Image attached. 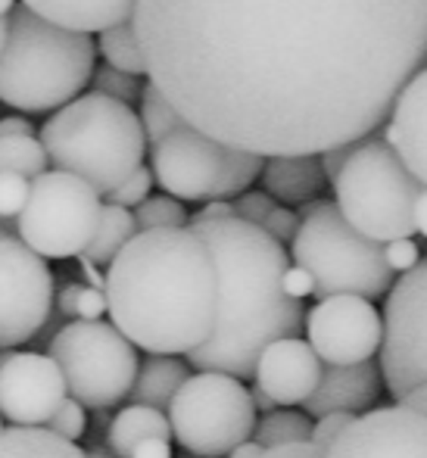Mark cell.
Wrapping results in <instances>:
<instances>
[{"label":"cell","instance_id":"1","mask_svg":"<svg viewBox=\"0 0 427 458\" xmlns=\"http://www.w3.org/2000/svg\"><path fill=\"white\" fill-rule=\"evenodd\" d=\"M150 85L253 157L371 138L427 66V0H134Z\"/></svg>","mask_w":427,"mask_h":458},{"label":"cell","instance_id":"2","mask_svg":"<svg viewBox=\"0 0 427 458\" xmlns=\"http://www.w3.org/2000/svg\"><path fill=\"white\" fill-rule=\"evenodd\" d=\"M103 296L113 327L132 346L187 356L216 325V262L191 228L138 231L109 262Z\"/></svg>","mask_w":427,"mask_h":458},{"label":"cell","instance_id":"3","mask_svg":"<svg viewBox=\"0 0 427 458\" xmlns=\"http://www.w3.org/2000/svg\"><path fill=\"white\" fill-rule=\"evenodd\" d=\"M187 228L206 243L218 281L216 325L203 346L187 352V365L250 380L265 346L300 337L306 327V309L281 284L290 256L262 228L241 218L191 222Z\"/></svg>","mask_w":427,"mask_h":458},{"label":"cell","instance_id":"4","mask_svg":"<svg viewBox=\"0 0 427 458\" xmlns=\"http://www.w3.org/2000/svg\"><path fill=\"white\" fill-rule=\"evenodd\" d=\"M90 35L50 25L16 4L0 47V103L19 113H56L81 97L94 75Z\"/></svg>","mask_w":427,"mask_h":458},{"label":"cell","instance_id":"5","mask_svg":"<svg viewBox=\"0 0 427 458\" xmlns=\"http://www.w3.org/2000/svg\"><path fill=\"white\" fill-rule=\"evenodd\" d=\"M38 140L56 172L81 178L97 197H109L147 153L138 113L103 94H81L56 109Z\"/></svg>","mask_w":427,"mask_h":458},{"label":"cell","instance_id":"6","mask_svg":"<svg viewBox=\"0 0 427 458\" xmlns=\"http://www.w3.org/2000/svg\"><path fill=\"white\" fill-rule=\"evenodd\" d=\"M300 228L290 241V266L309 272L315 284V296H359L380 300L393 287V272L384 262V247L346 225L334 199L303 203Z\"/></svg>","mask_w":427,"mask_h":458},{"label":"cell","instance_id":"7","mask_svg":"<svg viewBox=\"0 0 427 458\" xmlns=\"http://www.w3.org/2000/svg\"><path fill=\"white\" fill-rule=\"evenodd\" d=\"M334 206L353 231L374 243H390L415 234L418 178L399 163L384 138H362L334 178Z\"/></svg>","mask_w":427,"mask_h":458},{"label":"cell","instance_id":"8","mask_svg":"<svg viewBox=\"0 0 427 458\" xmlns=\"http://www.w3.org/2000/svg\"><path fill=\"white\" fill-rule=\"evenodd\" d=\"M262 157L218 144L191 125H181L157 147H150L153 182L178 203H231L262 175Z\"/></svg>","mask_w":427,"mask_h":458},{"label":"cell","instance_id":"9","mask_svg":"<svg viewBox=\"0 0 427 458\" xmlns=\"http://www.w3.org/2000/svg\"><path fill=\"white\" fill-rule=\"evenodd\" d=\"M44 356L60 368L66 396L94 411L119 405L138 377L134 346L107 321H69L50 337Z\"/></svg>","mask_w":427,"mask_h":458},{"label":"cell","instance_id":"10","mask_svg":"<svg viewBox=\"0 0 427 458\" xmlns=\"http://www.w3.org/2000/svg\"><path fill=\"white\" fill-rule=\"evenodd\" d=\"M166 411L172 440L197 458H225L256 428L250 390L237 377L216 371L191 374Z\"/></svg>","mask_w":427,"mask_h":458},{"label":"cell","instance_id":"11","mask_svg":"<svg viewBox=\"0 0 427 458\" xmlns=\"http://www.w3.org/2000/svg\"><path fill=\"white\" fill-rule=\"evenodd\" d=\"M100 209V197L81 178L56 169L44 172L29 184L16 237L41 259H73L85 253Z\"/></svg>","mask_w":427,"mask_h":458},{"label":"cell","instance_id":"12","mask_svg":"<svg viewBox=\"0 0 427 458\" xmlns=\"http://www.w3.org/2000/svg\"><path fill=\"white\" fill-rule=\"evenodd\" d=\"M380 380L397 403L427 386V256L387 290Z\"/></svg>","mask_w":427,"mask_h":458},{"label":"cell","instance_id":"13","mask_svg":"<svg viewBox=\"0 0 427 458\" xmlns=\"http://www.w3.org/2000/svg\"><path fill=\"white\" fill-rule=\"evenodd\" d=\"M54 312V275L16 234H0V352L44 331Z\"/></svg>","mask_w":427,"mask_h":458},{"label":"cell","instance_id":"14","mask_svg":"<svg viewBox=\"0 0 427 458\" xmlns=\"http://www.w3.org/2000/svg\"><path fill=\"white\" fill-rule=\"evenodd\" d=\"M306 337L319 362L362 365L371 362L384 340L380 312L359 296H328L306 315Z\"/></svg>","mask_w":427,"mask_h":458},{"label":"cell","instance_id":"15","mask_svg":"<svg viewBox=\"0 0 427 458\" xmlns=\"http://www.w3.org/2000/svg\"><path fill=\"white\" fill-rule=\"evenodd\" d=\"M325 458H427V415L406 403L368 409L325 449Z\"/></svg>","mask_w":427,"mask_h":458},{"label":"cell","instance_id":"16","mask_svg":"<svg viewBox=\"0 0 427 458\" xmlns=\"http://www.w3.org/2000/svg\"><path fill=\"white\" fill-rule=\"evenodd\" d=\"M66 399L60 368L44 352H0V418L41 428Z\"/></svg>","mask_w":427,"mask_h":458},{"label":"cell","instance_id":"17","mask_svg":"<svg viewBox=\"0 0 427 458\" xmlns=\"http://www.w3.org/2000/svg\"><path fill=\"white\" fill-rule=\"evenodd\" d=\"M253 377L256 390H262L275 405H300L319 386L321 362L306 340H275L262 350Z\"/></svg>","mask_w":427,"mask_h":458},{"label":"cell","instance_id":"18","mask_svg":"<svg viewBox=\"0 0 427 458\" xmlns=\"http://www.w3.org/2000/svg\"><path fill=\"white\" fill-rule=\"evenodd\" d=\"M384 140L418 184L427 187V66L418 69L393 100L384 122Z\"/></svg>","mask_w":427,"mask_h":458},{"label":"cell","instance_id":"19","mask_svg":"<svg viewBox=\"0 0 427 458\" xmlns=\"http://www.w3.org/2000/svg\"><path fill=\"white\" fill-rule=\"evenodd\" d=\"M380 368L374 362L362 365H328L321 368V380L312 396L303 403V415H365L380 396Z\"/></svg>","mask_w":427,"mask_h":458},{"label":"cell","instance_id":"20","mask_svg":"<svg viewBox=\"0 0 427 458\" xmlns=\"http://www.w3.org/2000/svg\"><path fill=\"white\" fill-rule=\"evenodd\" d=\"M35 16L69 31H107L113 25L132 22L134 0H22Z\"/></svg>","mask_w":427,"mask_h":458},{"label":"cell","instance_id":"21","mask_svg":"<svg viewBox=\"0 0 427 458\" xmlns=\"http://www.w3.org/2000/svg\"><path fill=\"white\" fill-rule=\"evenodd\" d=\"M262 187L275 203L303 206L319 199L328 184L319 157H271L262 163Z\"/></svg>","mask_w":427,"mask_h":458},{"label":"cell","instance_id":"22","mask_svg":"<svg viewBox=\"0 0 427 458\" xmlns=\"http://www.w3.org/2000/svg\"><path fill=\"white\" fill-rule=\"evenodd\" d=\"M191 377V365L175 356H147L138 365V377L132 386V405H147V409H169L175 393Z\"/></svg>","mask_w":427,"mask_h":458},{"label":"cell","instance_id":"23","mask_svg":"<svg viewBox=\"0 0 427 458\" xmlns=\"http://www.w3.org/2000/svg\"><path fill=\"white\" fill-rule=\"evenodd\" d=\"M172 440L169 418L157 409H147V405H125L119 415L109 421L107 443L109 453L115 458H132L134 446L144 440Z\"/></svg>","mask_w":427,"mask_h":458},{"label":"cell","instance_id":"24","mask_svg":"<svg viewBox=\"0 0 427 458\" xmlns=\"http://www.w3.org/2000/svg\"><path fill=\"white\" fill-rule=\"evenodd\" d=\"M134 234H138V228H134L132 212L122 209V206H109L107 203L100 209L97 228H94L85 253H81L79 259L88 262V266H94V268H109V262L119 256V250L125 247Z\"/></svg>","mask_w":427,"mask_h":458},{"label":"cell","instance_id":"25","mask_svg":"<svg viewBox=\"0 0 427 458\" xmlns=\"http://www.w3.org/2000/svg\"><path fill=\"white\" fill-rule=\"evenodd\" d=\"M0 458H85V453L44 428H10L0 434Z\"/></svg>","mask_w":427,"mask_h":458},{"label":"cell","instance_id":"26","mask_svg":"<svg viewBox=\"0 0 427 458\" xmlns=\"http://www.w3.org/2000/svg\"><path fill=\"white\" fill-rule=\"evenodd\" d=\"M309 434H312V418L309 415L294 409H275L259 418L250 440H256L262 449H275L290 446V443H309Z\"/></svg>","mask_w":427,"mask_h":458},{"label":"cell","instance_id":"27","mask_svg":"<svg viewBox=\"0 0 427 458\" xmlns=\"http://www.w3.org/2000/svg\"><path fill=\"white\" fill-rule=\"evenodd\" d=\"M94 47H97V54L107 60L109 69H119V72L134 75V79L147 75L144 56H141L132 22H122V25H113V29L100 31V41H94Z\"/></svg>","mask_w":427,"mask_h":458},{"label":"cell","instance_id":"28","mask_svg":"<svg viewBox=\"0 0 427 458\" xmlns=\"http://www.w3.org/2000/svg\"><path fill=\"white\" fill-rule=\"evenodd\" d=\"M44 172H47V153L35 134L0 140V175H19L35 182Z\"/></svg>","mask_w":427,"mask_h":458},{"label":"cell","instance_id":"29","mask_svg":"<svg viewBox=\"0 0 427 458\" xmlns=\"http://www.w3.org/2000/svg\"><path fill=\"white\" fill-rule=\"evenodd\" d=\"M141 128H144V138L150 147H157L163 138H169L172 131H178L181 125H187L178 113L172 109V103L166 100L157 88L147 81L144 91H141Z\"/></svg>","mask_w":427,"mask_h":458},{"label":"cell","instance_id":"30","mask_svg":"<svg viewBox=\"0 0 427 458\" xmlns=\"http://www.w3.org/2000/svg\"><path fill=\"white\" fill-rule=\"evenodd\" d=\"M134 216V228L138 231H169V228H187V212L178 199L157 193V197H147Z\"/></svg>","mask_w":427,"mask_h":458},{"label":"cell","instance_id":"31","mask_svg":"<svg viewBox=\"0 0 427 458\" xmlns=\"http://www.w3.org/2000/svg\"><path fill=\"white\" fill-rule=\"evenodd\" d=\"M90 81H94V94H103V97H109V100H119V103H125V106L138 103L141 100V91H144L141 79L119 72V69H109V66L94 69Z\"/></svg>","mask_w":427,"mask_h":458},{"label":"cell","instance_id":"32","mask_svg":"<svg viewBox=\"0 0 427 458\" xmlns=\"http://www.w3.org/2000/svg\"><path fill=\"white\" fill-rule=\"evenodd\" d=\"M47 430L50 434H56L60 440L66 443H75L85 437L88 430V415H85V405H79L75 399H63L60 409L54 411V418L47 421Z\"/></svg>","mask_w":427,"mask_h":458},{"label":"cell","instance_id":"33","mask_svg":"<svg viewBox=\"0 0 427 458\" xmlns=\"http://www.w3.org/2000/svg\"><path fill=\"white\" fill-rule=\"evenodd\" d=\"M150 191H153V175H150V169H144V165H141V169H134L125 182L109 193L107 203L109 206H122V209L132 212V209H138L147 197H150Z\"/></svg>","mask_w":427,"mask_h":458},{"label":"cell","instance_id":"34","mask_svg":"<svg viewBox=\"0 0 427 458\" xmlns=\"http://www.w3.org/2000/svg\"><path fill=\"white\" fill-rule=\"evenodd\" d=\"M231 206H235V218L262 228V222L269 218V212L275 209L278 203L265 191H247V193H241V197L231 199Z\"/></svg>","mask_w":427,"mask_h":458},{"label":"cell","instance_id":"35","mask_svg":"<svg viewBox=\"0 0 427 458\" xmlns=\"http://www.w3.org/2000/svg\"><path fill=\"white\" fill-rule=\"evenodd\" d=\"M380 247H384V262L393 272V277L412 272V268L422 262V250H418V243L412 241V237H399V241L380 243Z\"/></svg>","mask_w":427,"mask_h":458},{"label":"cell","instance_id":"36","mask_svg":"<svg viewBox=\"0 0 427 458\" xmlns=\"http://www.w3.org/2000/svg\"><path fill=\"white\" fill-rule=\"evenodd\" d=\"M29 178L19 175H0V218H10L16 222L19 212L25 206V197H29Z\"/></svg>","mask_w":427,"mask_h":458},{"label":"cell","instance_id":"37","mask_svg":"<svg viewBox=\"0 0 427 458\" xmlns=\"http://www.w3.org/2000/svg\"><path fill=\"white\" fill-rule=\"evenodd\" d=\"M296 228H300V218H296L294 209H287V206H275V209L269 212V218L262 222V231L271 237V241H278L284 247V243H290L296 237Z\"/></svg>","mask_w":427,"mask_h":458},{"label":"cell","instance_id":"38","mask_svg":"<svg viewBox=\"0 0 427 458\" xmlns=\"http://www.w3.org/2000/svg\"><path fill=\"white\" fill-rule=\"evenodd\" d=\"M355 415H325V418H315L312 424V434H309V443H315V446L328 449L334 440L343 434V430L353 424Z\"/></svg>","mask_w":427,"mask_h":458},{"label":"cell","instance_id":"39","mask_svg":"<svg viewBox=\"0 0 427 458\" xmlns=\"http://www.w3.org/2000/svg\"><path fill=\"white\" fill-rule=\"evenodd\" d=\"M103 312H107V296H103V290L81 287L79 306H75V321H100Z\"/></svg>","mask_w":427,"mask_h":458},{"label":"cell","instance_id":"40","mask_svg":"<svg viewBox=\"0 0 427 458\" xmlns=\"http://www.w3.org/2000/svg\"><path fill=\"white\" fill-rule=\"evenodd\" d=\"M284 293L290 296V300H296V302H303L306 296H315V284H312V277H309V272H303V268H296V266H290L287 272H284Z\"/></svg>","mask_w":427,"mask_h":458},{"label":"cell","instance_id":"41","mask_svg":"<svg viewBox=\"0 0 427 458\" xmlns=\"http://www.w3.org/2000/svg\"><path fill=\"white\" fill-rule=\"evenodd\" d=\"M259 458H325V449L315 446V443H290V446L262 449Z\"/></svg>","mask_w":427,"mask_h":458},{"label":"cell","instance_id":"42","mask_svg":"<svg viewBox=\"0 0 427 458\" xmlns=\"http://www.w3.org/2000/svg\"><path fill=\"white\" fill-rule=\"evenodd\" d=\"M359 144V140H355ZM355 144H346V147H334V150H325L321 153V172H325V178L334 184V178H337V172L343 169V163L349 159V153H353V147Z\"/></svg>","mask_w":427,"mask_h":458},{"label":"cell","instance_id":"43","mask_svg":"<svg viewBox=\"0 0 427 458\" xmlns=\"http://www.w3.org/2000/svg\"><path fill=\"white\" fill-rule=\"evenodd\" d=\"M222 218H235V206H231L228 199H209L197 216L187 218V225L191 222H222Z\"/></svg>","mask_w":427,"mask_h":458},{"label":"cell","instance_id":"44","mask_svg":"<svg viewBox=\"0 0 427 458\" xmlns=\"http://www.w3.org/2000/svg\"><path fill=\"white\" fill-rule=\"evenodd\" d=\"M81 287H85V284H66V287L60 290V296H56V312L63 315V318H73L75 321V306H79V293H81Z\"/></svg>","mask_w":427,"mask_h":458},{"label":"cell","instance_id":"45","mask_svg":"<svg viewBox=\"0 0 427 458\" xmlns=\"http://www.w3.org/2000/svg\"><path fill=\"white\" fill-rule=\"evenodd\" d=\"M132 458H172V446H169V440H157V437H153V440L138 443Z\"/></svg>","mask_w":427,"mask_h":458},{"label":"cell","instance_id":"46","mask_svg":"<svg viewBox=\"0 0 427 458\" xmlns=\"http://www.w3.org/2000/svg\"><path fill=\"white\" fill-rule=\"evenodd\" d=\"M31 131V122L22 119V115H10V119H0V140L4 138H25Z\"/></svg>","mask_w":427,"mask_h":458},{"label":"cell","instance_id":"47","mask_svg":"<svg viewBox=\"0 0 427 458\" xmlns=\"http://www.w3.org/2000/svg\"><path fill=\"white\" fill-rule=\"evenodd\" d=\"M412 222H415V234L427 237V187H422L415 199V212H412Z\"/></svg>","mask_w":427,"mask_h":458},{"label":"cell","instance_id":"48","mask_svg":"<svg viewBox=\"0 0 427 458\" xmlns=\"http://www.w3.org/2000/svg\"><path fill=\"white\" fill-rule=\"evenodd\" d=\"M259 455H262V446L256 440H243L241 446H235L225 458H259Z\"/></svg>","mask_w":427,"mask_h":458},{"label":"cell","instance_id":"49","mask_svg":"<svg viewBox=\"0 0 427 458\" xmlns=\"http://www.w3.org/2000/svg\"><path fill=\"white\" fill-rule=\"evenodd\" d=\"M250 403H253V409L259 411V415H269V411H275V409H278V405L271 403V399L265 396L262 390H256V386L250 390Z\"/></svg>","mask_w":427,"mask_h":458},{"label":"cell","instance_id":"50","mask_svg":"<svg viewBox=\"0 0 427 458\" xmlns=\"http://www.w3.org/2000/svg\"><path fill=\"white\" fill-rule=\"evenodd\" d=\"M406 405H412V409H418V411H424L427 415V386H422V390H415L409 399H403Z\"/></svg>","mask_w":427,"mask_h":458},{"label":"cell","instance_id":"51","mask_svg":"<svg viewBox=\"0 0 427 458\" xmlns=\"http://www.w3.org/2000/svg\"><path fill=\"white\" fill-rule=\"evenodd\" d=\"M85 458H115V455L109 453L107 446H94V449H88V453H85Z\"/></svg>","mask_w":427,"mask_h":458},{"label":"cell","instance_id":"52","mask_svg":"<svg viewBox=\"0 0 427 458\" xmlns=\"http://www.w3.org/2000/svg\"><path fill=\"white\" fill-rule=\"evenodd\" d=\"M0 234H16V222H10V218H0Z\"/></svg>","mask_w":427,"mask_h":458},{"label":"cell","instance_id":"53","mask_svg":"<svg viewBox=\"0 0 427 458\" xmlns=\"http://www.w3.org/2000/svg\"><path fill=\"white\" fill-rule=\"evenodd\" d=\"M13 6H16V0H0V19H6L13 13Z\"/></svg>","mask_w":427,"mask_h":458},{"label":"cell","instance_id":"54","mask_svg":"<svg viewBox=\"0 0 427 458\" xmlns=\"http://www.w3.org/2000/svg\"><path fill=\"white\" fill-rule=\"evenodd\" d=\"M6 41V19H0V47H4Z\"/></svg>","mask_w":427,"mask_h":458},{"label":"cell","instance_id":"55","mask_svg":"<svg viewBox=\"0 0 427 458\" xmlns=\"http://www.w3.org/2000/svg\"><path fill=\"white\" fill-rule=\"evenodd\" d=\"M4 430H6V428H4V418H0V434H4Z\"/></svg>","mask_w":427,"mask_h":458}]
</instances>
